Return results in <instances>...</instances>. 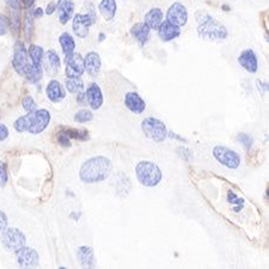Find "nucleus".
Returning a JSON list of instances; mask_svg holds the SVG:
<instances>
[{
	"label": "nucleus",
	"mask_w": 269,
	"mask_h": 269,
	"mask_svg": "<svg viewBox=\"0 0 269 269\" xmlns=\"http://www.w3.org/2000/svg\"><path fill=\"white\" fill-rule=\"evenodd\" d=\"M111 161L103 156H96L87 159L81 165L79 176L84 183L103 182L111 174Z\"/></svg>",
	"instance_id": "1"
},
{
	"label": "nucleus",
	"mask_w": 269,
	"mask_h": 269,
	"mask_svg": "<svg viewBox=\"0 0 269 269\" xmlns=\"http://www.w3.org/2000/svg\"><path fill=\"white\" fill-rule=\"evenodd\" d=\"M197 35L206 41H224L229 36V31L225 26L216 21L213 16L204 11H197Z\"/></svg>",
	"instance_id": "2"
},
{
	"label": "nucleus",
	"mask_w": 269,
	"mask_h": 269,
	"mask_svg": "<svg viewBox=\"0 0 269 269\" xmlns=\"http://www.w3.org/2000/svg\"><path fill=\"white\" fill-rule=\"evenodd\" d=\"M136 178L142 186L153 188L163 180V172L157 164L150 161H141L135 166Z\"/></svg>",
	"instance_id": "3"
},
{
	"label": "nucleus",
	"mask_w": 269,
	"mask_h": 269,
	"mask_svg": "<svg viewBox=\"0 0 269 269\" xmlns=\"http://www.w3.org/2000/svg\"><path fill=\"white\" fill-rule=\"evenodd\" d=\"M141 130L145 136L155 142H163L167 138V128L163 121L156 117H146L141 122Z\"/></svg>",
	"instance_id": "4"
},
{
	"label": "nucleus",
	"mask_w": 269,
	"mask_h": 269,
	"mask_svg": "<svg viewBox=\"0 0 269 269\" xmlns=\"http://www.w3.org/2000/svg\"><path fill=\"white\" fill-rule=\"evenodd\" d=\"M213 157L221 165L227 167V169L236 170L241 166L242 158L236 151L225 146H215L213 149Z\"/></svg>",
	"instance_id": "5"
},
{
	"label": "nucleus",
	"mask_w": 269,
	"mask_h": 269,
	"mask_svg": "<svg viewBox=\"0 0 269 269\" xmlns=\"http://www.w3.org/2000/svg\"><path fill=\"white\" fill-rule=\"evenodd\" d=\"M1 243L9 251H17L22 246L26 245V235L16 227H6L2 230Z\"/></svg>",
	"instance_id": "6"
},
{
	"label": "nucleus",
	"mask_w": 269,
	"mask_h": 269,
	"mask_svg": "<svg viewBox=\"0 0 269 269\" xmlns=\"http://www.w3.org/2000/svg\"><path fill=\"white\" fill-rule=\"evenodd\" d=\"M96 22V13L91 10L90 12L85 13H76V16L73 17L72 22V28L75 34L78 37L85 38L89 35L90 28H91L92 24H95Z\"/></svg>",
	"instance_id": "7"
},
{
	"label": "nucleus",
	"mask_w": 269,
	"mask_h": 269,
	"mask_svg": "<svg viewBox=\"0 0 269 269\" xmlns=\"http://www.w3.org/2000/svg\"><path fill=\"white\" fill-rule=\"evenodd\" d=\"M30 114V125L28 133L36 134L42 133L43 131L47 130L51 122V112L47 109H37L34 112H29Z\"/></svg>",
	"instance_id": "8"
},
{
	"label": "nucleus",
	"mask_w": 269,
	"mask_h": 269,
	"mask_svg": "<svg viewBox=\"0 0 269 269\" xmlns=\"http://www.w3.org/2000/svg\"><path fill=\"white\" fill-rule=\"evenodd\" d=\"M65 64L66 70L65 75L67 78H79L84 75L85 67H84V57L81 54L75 53L68 54L65 56Z\"/></svg>",
	"instance_id": "9"
},
{
	"label": "nucleus",
	"mask_w": 269,
	"mask_h": 269,
	"mask_svg": "<svg viewBox=\"0 0 269 269\" xmlns=\"http://www.w3.org/2000/svg\"><path fill=\"white\" fill-rule=\"evenodd\" d=\"M29 64L28 60V49L22 41H17L15 45V51H13L12 66L16 72L19 76H24L27 66Z\"/></svg>",
	"instance_id": "10"
},
{
	"label": "nucleus",
	"mask_w": 269,
	"mask_h": 269,
	"mask_svg": "<svg viewBox=\"0 0 269 269\" xmlns=\"http://www.w3.org/2000/svg\"><path fill=\"white\" fill-rule=\"evenodd\" d=\"M16 252V260L21 267L23 268H35L40 263V257H38L37 251L35 249L29 248V246H22Z\"/></svg>",
	"instance_id": "11"
},
{
	"label": "nucleus",
	"mask_w": 269,
	"mask_h": 269,
	"mask_svg": "<svg viewBox=\"0 0 269 269\" xmlns=\"http://www.w3.org/2000/svg\"><path fill=\"white\" fill-rule=\"evenodd\" d=\"M166 21L178 27L186 26L187 21H188V11L185 5L181 2H174L167 10Z\"/></svg>",
	"instance_id": "12"
},
{
	"label": "nucleus",
	"mask_w": 269,
	"mask_h": 269,
	"mask_svg": "<svg viewBox=\"0 0 269 269\" xmlns=\"http://www.w3.org/2000/svg\"><path fill=\"white\" fill-rule=\"evenodd\" d=\"M238 64L243 70L249 73H256L259 71V59L256 53L250 48L244 49L238 56Z\"/></svg>",
	"instance_id": "13"
},
{
	"label": "nucleus",
	"mask_w": 269,
	"mask_h": 269,
	"mask_svg": "<svg viewBox=\"0 0 269 269\" xmlns=\"http://www.w3.org/2000/svg\"><path fill=\"white\" fill-rule=\"evenodd\" d=\"M123 103H125V107L128 110L135 115L142 114L146 109V102L138 92L131 91L126 93L125 98H123Z\"/></svg>",
	"instance_id": "14"
},
{
	"label": "nucleus",
	"mask_w": 269,
	"mask_h": 269,
	"mask_svg": "<svg viewBox=\"0 0 269 269\" xmlns=\"http://www.w3.org/2000/svg\"><path fill=\"white\" fill-rule=\"evenodd\" d=\"M85 93H86L87 103H89L90 108H91L92 110H98V109L103 106L104 96L100 85L96 83L89 84Z\"/></svg>",
	"instance_id": "15"
},
{
	"label": "nucleus",
	"mask_w": 269,
	"mask_h": 269,
	"mask_svg": "<svg viewBox=\"0 0 269 269\" xmlns=\"http://www.w3.org/2000/svg\"><path fill=\"white\" fill-rule=\"evenodd\" d=\"M101 66H102V61H101L100 54L96 52H89L84 57V67L85 72L90 77H97L101 71Z\"/></svg>",
	"instance_id": "16"
},
{
	"label": "nucleus",
	"mask_w": 269,
	"mask_h": 269,
	"mask_svg": "<svg viewBox=\"0 0 269 269\" xmlns=\"http://www.w3.org/2000/svg\"><path fill=\"white\" fill-rule=\"evenodd\" d=\"M158 34L161 41L170 42L181 35V27L170 23L169 21H163L158 28Z\"/></svg>",
	"instance_id": "17"
},
{
	"label": "nucleus",
	"mask_w": 269,
	"mask_h": 269,
	"mask_svg": "<svg viewBox=\"0 0 269 269\" xmlns=\"http://www.w3.org/2000/svg\"><path fill=\"white\" fill-rule=\"evenodd\" d=\"M46 93L48 100L53 103L61 102V101L66 97V91L64 86H62L59 81H55V79L51 81L48 83V85H47Z\"/></svg>",
	"instance_id": "18"
},
{
	"label": "nucleus",
	"mask_w": 269,
	"mask_h": 269,
	"mask_svg": "<svg viewBox=\"0 0 269 269\" xmlns=\"http://www.w3.org/2000/svg\"><path fill=\"white\" fill-rule=\"evenodd\" d=\"M56 10L59 13L60 23L65 26L72 18L73 12H75V4L72 0H57Z\"/></svg>",
	"instance_id": "19"
},
{
	"label": "nucleus",
	"mask_w": 269,
	"mask_h": 269,
	"mask_svg": "<svg viewBox=\"0 0 269 269\" xmlns=\"http://www.w3.org/2000/svg\"><path fill=\"white\" fill-rule=\"evenodd\" d=\"M150 31L151 29L147 27V24L145 22H139L135 23L131 29L132 36L138 41L140 46H145V43L149 41L150 38Z\"/></svg>",
	"instance_id": "20"
},
{
	"label": "nucleus",
	"mask_w": 269,
	"mask_h": 269,
	"mask_svg": "<svg viewBox=\"0 0 269 269\" xmlns=\"http://www.w3.org/2000/svg\"><path fill=\"white\" fill-rule=\"evenodd\" d=\"M77 255H78V260L81 265L85 268H93L95 267V254H93V249L91 246L83 245L79 246L77 250Z\"/></svg>",
	"instance_id": "21"
},
{
	"label": "nucleus",
	"mask_w": 269,
	"mask_h": 269,
	"mask_svg": "<svg viewBox=\"0 0 269 269\" xmlns=\"http://www.w3.org/2000/svg\"><path fill=\"white\" fill-rule=\"evenodd\" d=\"M163 11L159 9V7H153V9H151L149 12L145 15L144 22L147 24V27H149L150 29L158 30L159 26H161V22H163Z\"/></svg>",
	"instance_id": "22"
},
{
	"label": "nucleus",
	"mask_w": 269,
	"mask_h": 269,
	"mask_svg": "<svg viewBox=\"0 0 269 269\" xmlns=\"http://www.w3.org/2000/svg\"><path fill=\"white\" fill-rule=\"evenodd\" d=\"M116 0H102L98 5V10H100L102 17L106 21H112L116 15Z\"/></svg>",
	"instance_id": "23"
},
{
	"label": "nucleus",
	"mask_w": 269,
	"mask_h": 269,
	"mask_svg": "<svg viewBox=\"0 0 269 269\" xmlns=\"http://www.w3.org/2000/svg\"><path fill=\"white\" fill-rule=\"evenodd\" d=\"M24 76H26V78L28 79L30 83H38L42 79L43 76L42 65H35L31 61H29V64L26 68V72H24Z\"/></svg>",
	"instance_id": "24"
},
{
	"label": "nucleus",
	"mask_w": 269,
	"mask_h": 269,
	"mask_svg": "<svg viewBox=\"0 0 269 269\" xmlns=\"http://www.w3.org/2000/svg\"><path fill=\"white\" fill-rule=\"evenodd\" d=\"M60 46L62 48V53L65 55H68V54H72L76 49V41L75 38L72 37V35L68 34V32H64V34L60 35L59 37Z\"/></svg>",
	"instance_id": "25"
},
{
	"label": "nucleus",
	"mask_w": 269,
	"mask_h": 269,
	"mask_svg": "<svg viewBox=\"0 0 269 269\" xmlns=\"http://www.w3.org/2000/svg\"><path fill=\"white\" fill-rule=\"evenodd\" d=\"M45 65H48V71H51L53 75H55V73L59 72L61 62H60V57L56 54V52L54 51L47 52Z\"/></svg>",
	"instance_id": "26"
},
{
	"label": "nucleus",
	"mask_w": 269,
	"mask_h": 269,
	"mask_svg": "<svg viewBox=\"0 0 269 269\" xmlns=\"http://www.w3.org/2000/svg\"><path fill=\"white\" fill-rule=\"evenodd\" d=\"M43 48L40 46L36 45H31L28 49V54L30 60H31L32 64L35 65H42V60H43Z\"/></svg>",
	"instance_id": "27"
},
{
	"label": "nucleus",
	"mask_w": 269,
	"mask_h": 269,
	"mask_svg": "<svg viewBox=\"0 0 269 269\" xmlns=\"http://www.w3.org/2000/svg\"><path fill=\"white\" fill-rule=\"evenodd\" d=\"M66 89L71 93H78L84 90V83L83 81L79 78H67L66 81Z\"/></svg>",
	"instance_id": "28"
},
{
	"label": "nucleus",
	"mask_w": 269,
	"mask_h": 269,
	"mask_svg": "<svg viewBox=\"0 0 269 269\" xmlns=\"http://www.w3.org/2000/svg\"><path fill=\"white\" fill-rule=\"evenodd\" d=\"M29 125H30V114L28 112L24 116H21L19 119H17L13 123V127L15 130L18 132V133H26L29 130Z\"/></svg>",
	"instance_id": "29"
},
{
	"label": "nucleus",
	"mask_w": 269,
	"mask_h": 269,
	"mask_svg": "<svg viewBox=\"0 0 269 269\" xmlns=\"http://www.w3.org/2000/svg\"><path fill=\"white\" fill-rule=\"evenodd\" d=\"M34 15H32V9H28L26 12V35L27 38L30 40L32 36V32H34Z\"/></svg>",
	"instance_id": "30"
},
{
	"label": "nucleus",
	"mask_w": 269,
	"mask_h": 269,
	"mask_svg": "<svg viewBox=\"0 0 269 269\" xmlns=\"http://www.w3.org/2000/svg\"><path fill=\"white\" fill-rule=\"evenodd\" d=\"M66 134L68 135V138L71 140H81V141H85V140L89 139V135H87L86 131H79V130H73V128H68V130L64 131Z\"/></svg>",
	"instance_id": "31"
},
{
	"label": "nucleus",
	"mask_w": 269,
	"mask_h": 269,
	"mask_svg": "<svg viewBox=\"0 0 269 269\" xmlns=\"http://www.w3.org/2000/svg\"><path fill=\"white\" fill-rule=\"evenodd\" d=\"M93 119V114L86 109H81L75 115V121L78 123H86L90 122Z\"/></svg>",
	"instance_id": "32"
},
{
	"label": "nucleus",
	"mask_w": 269,
	"mask_h": 269,
	"mask_svg": "<svg viewBox=\"0 0 269 269\" xmlns=\"http://www.w3.org/2000/svg\"><path fill=\"white\" fill-rule=\"evenodd\" d=\"M237 139L242 144V146H243L246 151L251 150L252 145H254V139L251 138V135H249V134L246 133H240L237 135Z\"/></svg>",
	"instance_id": "33"
},
{
	"label": "nucleus",
	"mask_w": 269,
	"mask_h": 269,
	"mask_svg": "<svg viewBox=\"0 0 269 269\" xmlns=\"http://www.w3.org/2000/svg\"><path fill=\"white\" fill-rule=\"evenodd\" d=\"M22 106H23L24 110L27 112H34L35 110H37V106L31 96H26L22 101Z\"/></svg>",
	"instance_id": "34"
},
{
	"label": "nucleus",
	"mask_w": 269,
	"mask_h": 269,
	"mask_svg": "<svg viewBox=\"0 0 269 269\" xmlns=\"http://www.w3.org/2000/svg\"><path fill=\"white\" fill-rule=\"evenodd\" d=\"M9 26H10V19L5 15L0 13V36L6 34L9 31Z\"/></svg>",
	"instance_id": "35"
},
{
	"label": "nucleus",
	"mask_w": 269,
	"mask_h": 269,
	"mask_svg": "<svg viewBox=\"0 0 269 269\" xmlns=\"http://www.w3.org/2000/svg\"><path fill=\"white\" fill-rule=\"evenodd\" d=\"M57 141H59V144L61 145V146H64V147H70L71 146V139L68 138V135L65 133L64 131L60 132V133L57 134Z\"/></svg>",
	"instance_id": "36"
},
{
	"label": "nucleus",
	"mask_w": 269,
	"mask_h": 269,
	"mask_svg": "<svg viewBox=\"0 0 269 269\" xmlns=\"http://www.w3.org/2000/svg\"><path fill=\"white\" fill-rule=\"evenodd\" d=\"M7 182V171L6 166L2 161H0V186H5Z\"/></svg>",
	"instance_id": "37"
},
{
	"label": "nucleus",
	"mask_w": 269,
	"mask_h": 269,
	"mask_svg": "<svg viewBox=\"0 0 269 269\" xmlns=\"http://www.w3.org/2000/svg\"><path fill=\"white\" fill-rule=\"evenodd\" d=\"M5 4L12 11H19L22 7V0H4Z\"/></svg>",
	"instance_id": "38"
},
{
	"label": "nucleus",
	"mask_w": 269,
	"mask_h": 269,
	"mask_svg": "<svg viewBox=\"0 0 269 269\" xmlns=\"http://www.w3.org/2000/svg\"><path fill=\"white\" fill-rule=\"evenodd\" d=\"M227 201H229L230 204H236V205L243 204L244 202L243 199H240V197H238V195L233 193L232 190H229V193H227Z\"/></svg>",
	"instance_id": "39"
},
{
	"label": "nucleus",
	"mask_w": 269,
	"mask_h": 269,
	"mask_svg": "<svg viewBox=\"0 0 269 269\" xmlns=\"http://www.w3.org/2000/svg\"><path fill=\"white\" fill-rule=\"evenodd\" d=\"M77 102H78L79 106H87V97H86V93L83 90V91L77 93Z\"/></svg>",
	"instance_id": "40"
},
{
	"label": "nucleus",
	"mask_w": 269,
	"mask_h": 269,
	"mask_svg": "<svg viewBox=\"0 0 269 269\" xmlns=\"http://www.w3.org/2000/svg\"><path fill=\"white\" fill-rule=\"evenodd\" d=\"M9 130H7V127L5 125H2V123H0V141H4L5 139L9 138Z\"/></svg>",
	"instance_id": "41"
},
{
	"label": "nucleus",
	"mask_w": 269,
	"mask_h": 269,
	"mask_svg": "<svg viewBox=\"0 0 269 269\" xmlns=\"http://www.w3.org/2000/svg\"><path fill=\"white\" fill-rule=\"evenodd\" d=\"M7 227V216L2 211H0V231Z\"/></svg>",
	"instance_id": "42"
},
{
	"label": "nucleus",
	"mask_w": 269,
	"mask_h": 269,
	"mask_svg": "<svg viewBox=\"0 0 269 269\" xmlns=\"http://www.w3.org/2000/svg\"><path fill=\"white\" fill-rule=\"evenodd\" d=\"M56 11V4L55 2H49L48 5H47V9H46V15L51 16L53 15L54 12Z\"/></svg>",
	"instance_id": "43"
},
{
	"label": "nucleus",
	"mask_w": 269,
	"mask_h": 269,
	"mask_svg": "<svg viewBox=\"0 0 269 269\" xmlns=\"http://www.w3.org/2000/svg\"><path fill=\"white\" fill-rule=\"evenodd\" d=\"M35 1H36V0H22V5H23L24 9H26V10L32 9Z\"/></svg>",
	"instance_id": "44"
},
{
	"label": "nucleus",
	"mask_w": 269,
	"mask_h": 269,
	"mask_svg": "<svg viewBox=\"0 0 269 269\" xmlns=\"http://www.w3.org/2000/svg\"><path fill=\"white\" fill-rule=\"evenodd\" d=\"M180 155H181V157H182L183 159H185V161H186V156H188V158H189V159L191 158L190 150L186 149V147H181V149H180Z\"/></svg>",
	"instance_id": "45"
},
{
	"label": "nucleus",
	"mask_w": 269,
	"mask_h": 269,
	"mask_svg": "<svg viewBox=\"0 0 269 269\" xmlns=\"http://www.w3.org/2000/svg\"><path fill=\"white\" fill-rule=\"evenodd\" d=\"M167 136H169V138H172V139H177V140H180V141L187 142V140H186V139H183L182 136L177 135V134L175 133V132H167Z\"/></svg>",
	"instance_id": "46"
},
{
	"label": "nucleus",
	"mask_w": 269,
	"mask_h": 269,
	"mask_svg": "<svg viewBox=\"0 0 269 269\" xmlns=\"http://www.w3.org/2000/svg\"><path fill=\"white\" fill-rule=\"evenodd\" d=\"M32 15H34L35 18H42L43 10L41 7H36V9L32 10Z\"/></svg>",
	"instance_id": "47"
}]
</instances>
